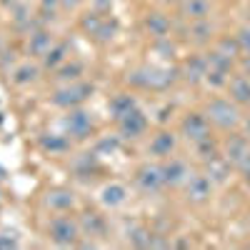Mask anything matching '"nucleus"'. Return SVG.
I'll list each match as a JSON object with an SVG mask.
<instances>
[{
	"instance_id": "45",
	"label": "nucleus",
	"mask_w": 250,
	"mask_h": 250,
	"mask_svg": "<svg viewBox=\"0 0 250 250\" xmlns=\"http://www.w3.org/2000/svg\"><path fill=\"white\" fill-rule=\"evenodd\" d=\"M183 3H185V0H158V5H160V8H165V10H173V8L178 10Z\"/></svg>"
},
{
	"instance_id": "13",
	"label": "nucleus",
	"mask_w": 250,
	"mask_h": 250,
	"mask_svg": "<svg viewBox=\"0 0 250 250\" xmlns=\"http://www.w3.org/2000/svg\"><path fill=\"white\" fill-rule=\"evenodd\" d=\"M150 130V118L145 115L140 108H135L133 113H128L125 118H120L115 123V133L123 140H143Z\"/></svg>"
},
{
	"instance_id": "8",
	"label": "nucleus",
	"mask_w": 250,
	"mask_h": 250,
	"mask_svg": "<svg viewBox=\"0 0 250 250\" xmlns=\"http://www.w3.org/2000/svg\"><path fill=\"white\" fill-rule=\"evenodd\" d=\"M180 195H183V200L190 205V208H203V205H208V203L213 200L215 183L208 178L203 170H193L190 175H188V180L183 183Z\"/></svg>"
},
{
	"instance_id": "35",
	"label": "nucleus",
	"mask_w": 250,
	"mask_h": 250,
	"mask_svg": "<svg viewBox=\"0 0 250 250\" xmlns=\"http://www.w3.org/2000/svg\"><path fill=\"white\" fill-rule=\"evenodd\" d=\"M115 35H118V20L105 15V20H103V25H100V30L95 33L93 40H95V43H110Z\"/></svg>"
},
{
	"instance_id": "29",
	"label": "nucleus",
	"mask_w": 250,
	"mask_h": 250,
	"mask_svg": "<svg viewBox=\"0 0 250 250\" xmlns=\"http://www.w3.org/2000/svg\"><path fill=\"white\" fill-rule=\"evenodd\" d=\"M83 75H85V65H83L80 60H75V58H68L58 70H53L55 85H62V83H73V80H83Z\"/></svg>"
},
{
	"instance_id": "37",
	"label": "nucleus",
	"mask_w": 250,
	"mask_h": 250,
	"mask_svg": "<svg viewBox=\"0 0 250 250\" xmlns=\"http://www.w3.org/2000/svg\"><path fill=\"white\" fill-rule=\"evenodd\" d=\"M235 38H238V43H240V50H243V55H250V28L243 23V25H238V30H235Z\"/></svg>"
},
{
	"instance_id": "9",
	"label": "nucleus",
	"mask_w": 250,
	"mask_h": 250,
	"mask_svg": "<svg viewBox=\"0 0 250 250\" xmlns=\"http://www.w3.org/2000/svg\"><path fill=\"white\" fill-rule=\"evenodd\" d=\"M180 133L168 128V125H160V128L148 138V143H145V155L153 158V160H165L170 158L180 150Z\"/></svg>"
},
{
	"instance_id": "14",
	"label": "nucleus",
	"mask_w": 250,
	"mask_h": 250,
	"mask_svg": "<svg viewBox=\"0 0 250 250\" xmlns=\"http://www.w3.org/2000/svg\"><path fill=\"white\" fill-rule=\"evenodd\" d=\"M248 150H250V140H248L240 130L223 133V138H220V155L230 163L235 170L240 168V163L245 160Z\"/></svg>"
},
{
	"instance_id": "10",
	"label": "nucleus",
	"mask_w": 250,
	"mask_h": 250,
	"mask_svg": "<svg viewBox=\"0 0 250 250\" xmlns=\"http://www.w3.org/2000/svg\"><path fill=\"white\" fill-rule=\"evenodd\" d=\"M178 133H180V138L188 145H190V143H198V140H203L208 135H213L215 130H213L210 120L205 118V113L200 108V110H185L178 118Z\"/></svg>"
},
{
	"instance_id": "28",
	"label": "nucleus",
	"mask_w": 250,
	"mask_h": 250,
	"mask_svg": "<svg viewBox=\"0 0 250 250\" xmlns=\"http://www.w3.org/2000/svg\"><path fill=\"white\" fill-rule=\"evenodd\" d=\"M68 58H70V45H68V40H58V43L45 53V58L40 60V65H43L45 73H53V70H58Z\"/></svg>"
},
{
	"instance_id": "40",
	"label": "nucleus",
	"mask_w": 250,
	"mask_h": 250,
	"mask_svg": "<svg viewBox=\"0 0 250 250\" xmlns=\"http://www.w3.org/2000/svg\"><path fill=\"white\" fill-rule=\"evenodd\" d=\"M113 3H115V0H90V8L98 10V13H103V15H110Z\"/></svg>"
},
{
	"instance_id": "23",
	"label": "nucleus",
	"mask_w": 250,
	"mask_h": 250,
	"mask_svg": "<svg viewBox=\"0 0 250 250\" xmlns=\"http://www.w3.org/2000/svg\"><path fill=\"white\" fill-rule=\"evenodd\" d=\"M78 223H80L83 238H90L98 243L108 235V220L100 213H83V215H78Z\"/></svg>"
},
{
	"instance_id": "44",
	"label": "nucleus",
	"mask_w": 250,
	"mask_h": 250,
	"mask_svg": "<svg viewBox=\"0 0 250 250\" xmlns=\"http://www.w3.org/2000/svg\"><path fill=\"white\" fill-rule=\"evenodd\" d=\"M240 178H250V150H248V155H245V160L240 163V168L235 170Z\"/></svg>"
},
{
	"instance_id": "36",
	"label": "nucleus",
	"mask_w": 250,
	"mask_h": 250,
	"mask_svg": "<svg viewBox=\"0 0 250 250\" xmlns=\"http://www.w3.org/2000/svg\"><path fill=\"white\" fill-rule=\"evenodd\" d=\"M120 143H123V138L115 133V135H105V138H100L98 143H95V153L103 158V155H108V153H115L118 148H120Z\"/></svg>"
},
{
	"instance_id": "47",
	"label": "nucleus",
	"mask_w": 250,
	"mask_h": 250,
	"mask_svg": "<svg viewBox=\"0 0 250 250\" xmlns=\"http://www.w3.org/2000/svg\"><path fill=\"white\" fill-rule=\"evenodd\" d=\"M240 180H243V185H245V190L250 193V178H240Z\"/></svg>"
},
{
	"instance_id": "3",
	"label": "nucleus",
	"mask_w": 250,
	"mask_h": 250,
	"mask_svg": "<svg viewBox=\"0 0 250 250\" xmlns=\"http://www.w3.org/2000/svg\"><path fill=\"white\" fill-rule=\"evenodd\" d=\"M45 235L58 248H78L83 233L75 213H53L45 225Z\"/></svg>"
},
{
	"instance_id": "33",
	"label": "nucleus",
	"mask_w": 250,
	"mask_h": 250,
	"mask_svg": "<svg viewBox=\"0 0 250 250\" xmlns=\"http://www.w3.org/2000/svg\"><path fill=\"white\" fill-rule=\"evenodd\" d=\"M213 48H218L223 55H228V58H233V60H238L240 55H243V50H240V43H238V38H235V33L230 35V33H220L218 38H215V43H213Z\"/></svg>"
},
{
	"instance_id": "32",
	"label": "nucleus",
	"mask_w": 250,
	"mask_h": 250,
	"mask_svg": "<svg viewBox=\"0 0 250 250\" xmlns=\"http://www.w3.org/2000/svg\"><path fill=\"white\" fill-rule=\"evenodd\" d=\"M103 20H105V15L103 13H98V10H85L80 15V20H78V28L83 30V35H88L90 40L95 38V33L100 30V25H103Z\"/></svg>"
},
{
	"instance_id": "41",
	"label": "nucleus",
	"mask_w": 250,
	"mask_h": 250,
	"mask_svg": "<svg viewBox=\"0 0 250 250\" xmlns=\"http://www.w3.org/2000/svg\"><path fill=\"white\" fill-rule=\"evenodd\" d=\"M0 248H18V238L15 233H0Z\"/></svg>"
},
{
	"instance_id": "20",
	"label": "nucleus",
	"mask_w": 250,
	"mask_h": 250,
	"mask_svg": "<svg viewBox=\"0 0 250 250\" xmlns=\"http://www.w3.org/2000/svg\"><path fill=\"white\" fill-rule=\"evenodd\" d=\"M128 198H130V188L120 180H110L98 190V200L105 210H118V208L128 203Z\"/></svg>"
},
{
	"instance_id": "21",
	"label": "nucleus",
	"mask_w": 250,
	"mask_h": 250,
	"mask_svg": "<svg viewBox=\"0 0 250 250\" xmlns=\"http://www.w3.org/2000/svg\"><path fill=\"white\" fill-rule=\"evenodd\" d=\"M73 140L65 135V133H55V130H50V133H40L38 135V148L43 150L45 155H68V153H73Z\"/></svg>"
},
{
	"instance_id": "16",
	"label": "nucleus",
	"mask_w": 250,
	"mask_h": 250,
	"mask_svg": "<svg viewBox=\"0 0 250 250\" xmlns=\"http://www.w3.org/2000/svg\"><path fill=\"white\" fill-rule=\"evenodd\" d=\"M43 208L53 215V213H75L78 210V195L70 188H48L40 198Z\"/></svg>"
},
{
	"instance_id": "39",
	"label": "nucleus",
	"mask_w": 250,
	"mask_h": 250,
	"mask_svg": "<svg viewBox=\"0 0 250 250\" xmlns=\"http://www.w3.org/2000/svg\"><path fill=\"white\" fill-rule=\"evenodd\" d=\"M88 0H60V10L62 13H78Z\"/></svg>"
},
{
	"instance_id": "34",
	"label": "nucleus",
	"mask_w": 250,
	"mask_h": 250,
	"mask_svg": "<svg viewBox=\"0 0 250 250\" xmlns=\"http://www.w3.org/2000/svg\"><path fill=\"white\" fill-rule=\"evenodd\" d=\"M228 80H230V75H228V73H220V70L208 68L203 85H205V88H210V93H225V88H228Z\"/></svg>"
},
{
	"instance_id": "30",
	"label": "nucleus",
	"mask_w": 250,
	"mask_h": 250,
	"mask_svg": "<svg viewBox=\"0 0 250 250\" xmlns=\"http://www.w3.org/2000/svg\"><path fill=\"white\" fill-rule=\"evenodd\" d=\"M203 55H205V60H208V68H213V70H220V73H228V75H233V73L238 70V60L223 55V53H220L218 48H213V45L205 48Z\"/></svg>"
},
{
	"instance_id": "1",
	"label": "nucleus",
	"mask_w": 250,
	"mask_h": 250,
	"mask_svg": "<svg viewBox=\"0 0 250 250\" xmlns=\"http://www.w3.org/2000/svg\"><path fill=\"white\" fill-rule=\"evenodd\" d=\"M180 83L178 65H138L128 70L125 85L133 93H168Z\"/></svg>"
},
{
	"instance_id": "26",
	"label": "nucleus",
	"mask_w": 250,
	"mask_h": 250,
	"mask_svg": "<svg viewBox=\"0 0 250 250\" xmlns=\"http://www.w3.org/2000/svg\"><path fill=\"white\" fill-rule=\"evenodd\" d=\"M190 153H193V160L198 165L218 158L220 155V138L213 133V135H208V138H203L198 143H190Z\"/></svg>"
},
{
	"instance_id": "12",
	"label": "nucleus",
	"mask_w": 250,
	"mask_h": 250,
	"mask_svg": "<svg viewBox=\"0 0 250 250\" xmlns=\"http://www.w3.org/2000/svg\"><path fill=\"white\" fill-rule=\"evenodd\" d=\"M160 168H163V180H165V190H180L183 183L188 180V175L193 173V165L188 158H180L178 153L160 160Z\"/></svg>"
},
{
	"instance_id": "5",
	"label": "nucleus",
	"mask_w": 250,
	"mask_h": 250,
	"mask_svg": "<svg viewBox=\"0 0 250 250\" xmlns=\"http://www.w3.org/2000/svg\"><path fill=\"white\" fill-rule=\"evenodd\" d=\"M60 130L65 133L73 143H85L95 135L98 125H95V115L93 110H88L85 105L65 110V115L60 118Z\"/></svg>"
},
{
	"instance_id": "18",
	"label": "nucleus",
	"mask_w": 250,
	"mask_h": 250,
	"mask_svg": "<svg viewBox=\"0 0 250 250\" xmlns=\"http://www.w3.org/2000/svg\"><path fill=\"white\" fill-rule=\"evenodd\" d=\"M218 10V0H185V3L178 8V20L183 23H195V20H208L215 18Z\"/></svg>"
},
{
	"instance_id": "43",
	"label": "nucleus",
	"mask_w": 250,
	"mask_h": 250,
	"mask_svg": "<svg viewBox=\"0 0 250 250\" xmlns=\"http://www.w3.org/2000/svg\"><path fill=\"white\" fill-rule=\"evenodd\" d=\"M238 130L250 140V110H245V113H243V120H240V128H238Z\"/></svg>"
},
{
	"instance_id": "2",
	"label": "nucleus",
	"mask_w": 250,
	"mask_h": 250,
	"mask_svg": "<svg viewBox=\"0 0 250 250\" xmlns=\"http://www.w3.org/2000/svg\"><path fill=\"white\" fill-rule=\"evenodd\" d=\"M203 113L205 118L210 120L213 130L215 133H230L240 128V120H243V108L235 105V103L228 98V95H210L203 103Z\"/></svg>"
},
{
	"instance_id": "38",
	"label": "nucleus",
	"mask_w": 250,
	"mask_h": 250,
	"mask_svg": "<svg viewBox=\"0 0 250 250\" xmlns=\"http://www.w3.org/2000/svg\"><path fill=\"white\" fill-rule=\"evenodd\" d=\"M58 10H60V0H40V5H38L40 15H55Z\"/></svg>"
},
{
	"instance_id": "27",
	"label": "nucleus",
	"mask_w": 250,
	"mask_h": 250,
	"mask_svg": "<svg viewBox=\"0 0 250 250\" xmlns=\"http://www.w3.org/2000/svg\"><path fill=\"white\" fill-rule=\"evenodd\" d=\"M98 168H100V155L95 150H90V153H75L70 158V170H73L75 178H88Z\"/></svg>"
},
{
	"instance_id": "11",
	"label": "nucleus",
	"mask_w": 250,
	"mask_h": 250,
	"mask_svg": "<svg viewBox=\"0 0 250 250\" xmlns=\"http://www.w3.org/2000/svg\"><path fill=\"white\" fill-rule=\"evenodd\" d=\"M178 28V18L168 15L165 8L158 10H148L143 15V30L150 35V40H160V38H173Z\"/></svg>"
},
{
	"instance_id": "48",
	"label": "nucleus",
	"mask_w": 250,
	"mask_h": 250,
	"mask_svg": "<svg viewBox=\"0 0 250 250\" xmlns=\"http://www.w3.org/2000/svg\"><path fill=\"white\" fill-rule=\"evenodd\" d=\"M218 3H225V0H218Z\"/></svg>"
},
{
	"instance_id": "25",
	"label": "nucleus",
	"mask_w": 250,
	"mask_h": 250,
	"mask_svg": "<svg viewBox=\"0 0 250 250\" xmlns=\"http://www.w3.org/2000/svg\"><path fill=\"white\" fill-rule=\"evenodd\" d=\"M200 170L210 178L213 183H215V188H220V185H225L228 180H230V175L235 173V168L230 163H228L223 155H218V158H213V160H208V163H203L200 165Z\"/></svg>"
},
{
	"instance_id": "49",
	"label": "nucleus",
	"mask_w": 250,
	"mask_h": 250,
	"mask_svg": "<svg viewBox=\"0 0 250 250\" xmlns=\"http://www.w3.org/2000/svg\"><path fill=\"white\" fill-rule=\"evenodd\" d=\"M248 248H250V240H248Z\"/></svg>"
},
{
	"instance_id": "31",
	"label": "nucleus",
	"mask_w": 250,
	"mask_h": 250,
	"mask_svg": "<svg viewBox=\"0 0 250 250\" xmlns=\"http://www.w3.org/2000/svg\"><path fill=\"white\" fill-rule=\"evenodd\" d=\"M150 233H153V228L133 220V223L128 225V230H125V240H128V245H133V248L148 250V245H150Z\"/></svg>"
},
{
	"instance_id": "15",
	"label": "nucleus",
	"mask_w": 250,
	"mask_h": 250,
	"mask_svg": "<svg viewBox=\"0 0 250 250\" xmlns=\"http://www.w3.org/2000/svg\"><path fill=\"white\" fill-rule=\"evenodd\" d=\"M178 68H180V80L185 83V85L198 88V85H203V80H205L208 60H205L203 50H193L190 55H185V58L178 62Z\"/></svg>"
},
{
	"instance_id": "6",
	"label": "nucleus",
	"mask_w": 250,
	"mask_h": 250,
	"mask_svg": "<svg viewBox=\"0 0 250 250\" xmlns=\"http://www.w3.org/2000/svg\"><path fill=\"white\" fill-rule=\"evenodd\" d=\"M175 33H180L190 48L205 50V48H210V45L215 43V38L220 35V28H218V23H215V18L195 20V23H183V20H178Z\"/></svg>"
},
{
	"instance_id": "19",
	"label": "nucleus",
	"mask_w": 250,
	"mask_h": 250,
	"mask_svg": "<svg viewBox=\"0 0 250 250\" xmlns=\"http://www.w3.org/2000/svg\"><path fill=\"white\" fill-rule=\"evenodd\" d=\"M43 65H40V60H23V62H18V65L10 70V85L13 88H30L35 85V83L40 80V75H43Z\"/></svg>"
},
{
	"instance_id": "24",
	"label": "nucleus",
	"mask_w": 250,
	"mask_h": 250,
	"mask_svg": "<svg viewBox=\"0 0 250 250\" xmlns=\"http://www.w3.org/2000/svg\"><path fill=\"white\" fill-rule=\"evenodd\" d=\"M135 108H140V103L135 98L133 90H120L108 100V115L113 118V123H118L120 118H125L128 113H133Z\"/></svg>"
},
{
	"instance_id": "22",
	"label": "nucleus",
	"mask_w": 250,
	"mask_h": 250,
	"mask_svg": "<svg viewBox=\"0 0 250 250\" xmlns=\"http://www.w3.org/2000/svg\"><path fill=\"white\" fill-rule=\"evenodd\" d=\"M225 95L230 98L235 105H240L243 110H250V78L235 70V73L230 75V80H228Z\"/></svg>"
},
{
	"instance_id": "42",
	"label": "nucleus",
	"mask_w": 250,
	"mask_h": 250,
	"mask_svg": "<svg viewBox=\"0 0 250 250\" xmlns=\"http://www.w3.org/2000/svg\"><path fill=\"white\" fill-rule=\"evenodd\" d=\"M238 73H243V75L250 78V55H240L238 58Z\"/></svg>"
},
{
	"instance_id": "46",
	"label": "nucleus",
	"mask_w": 250,
	"mask_h": 250,
	"mask_svg": "<svg viewBox=\"0 0 250 250\" xmlns=\"http://www.w3.org/2000/svg\"><path fill=\"white\" fill-rule=\"evenodd\" d=\"M243 23L250 28V5H248V8H245V13H243Z\"/></svg>"
},
{
	"instance_id": "17",
	"label": "nucleus",
	"mask_w": 250,
	"mask_h": 250,
	"mask_svg": "<svg viewBox=\"0 0 250 250\" xmlns=\"http://www.w3.org/2000/svg\"><path fill=\"white\" fill-rule=\"evenodd\" d=\"M55 43H58L55 33H53L50 28H45V25H40V28H35L30 35H25V55L33 58V60H43L45 53H48Z\"/></svg>"
},
{
	"instance_id": "4",
	"label": "nucleus",
	"mask_w": 250,
	"mask_h": 250,
	"mask_svg": "<svg viewBox=\"0 0 250 250\" xmlns=\"http://www.w3.org/2000/svg\"><path fill=\"white\" fill-rule=\"evenodd\" d=\"M93 83L88 80H73V83H62V85H55L53 93H50V105L58 108V110H73V108H80L85 105L88 98L93 95Z\"/></svg>"
},
{
	"instance_id": "7",
	"label": "nucleus",
	"mask_w": 250,
	"mask_h": 250,
	"mask_svg": "<svg viewBox=\"0 0 250 250\" xmlns=\"http://www.w3.org/2000/svg\"><path fill=\"white\" fill-rule=\"evenodd\" d=\"M133 188L145 195V198H155L165 190V180H163V168L160 160L148 158L145 163H140L138 168L133 170Z\"/></svg>"
}]
</instances>
